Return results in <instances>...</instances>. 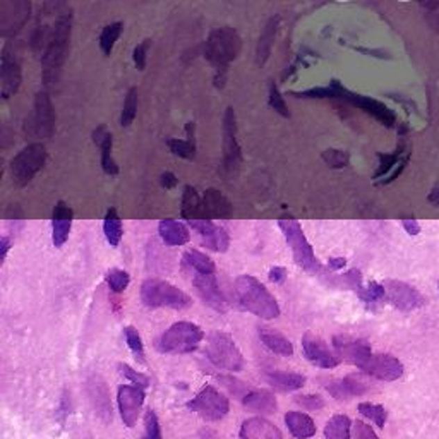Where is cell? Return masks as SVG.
<instances>
[{"label": "cell", "instance_id": "obj_28", "mask_svg": "<svg viewBox=\"0 0 439 439\" xmlns=\"http://www.w3.org/2000/svg\"><path fill=\"white\" fill-rule=\"evenodd\" d=\"M259 340H261V343L266 349L272 350L276 356H294V345H292V342L283 335V333L278 331V329L268 326L259 328Z\"/></svg>", "mask_w": 439, "mask_h": 439}, {"label": "cell", "instance_id": "obj_16", "mask_svg": "<svg viewBox=\"0 0 439 439\" xmlns=\"http://www.w3.org/2000/svg\"><path fill=\"white\" fill-rule=\"evenodd\" d=\"M117 404H119V412L124 426L133 429L139 419L142 404H144V391L139 386L124 384L117 391Z\"/></svg>", "mask_w": 439, "mask_h": 439}, {"label": "cell", "instance_id": "obj_29", "mask_svg": "<svg viewBox=\"0 0 439 439\" xmlns=\"http://www.w3.org/2000/svg\"><path fill=\"white\" fill-rule=\"evenodd\" d=\"M285 424L294 438L309 439L316 436V424L307 413L292 411L285 413Z\"/></svg>", "mask_w": 439, "mask_h": 439}, {"label": "cell", "instance_id": "obj_15", "mask_svg": "<svg viewBox=\"0 0 439 439\" xmlns=\"http://www.w3.org/2000/svg\"><path fill=\"white\" fill-rule=\"evenodd\" d=\"M333 347H335L336 354L342 361L349 362V364L357 365L358 369H364V365L367 364L369 358L372 357L371 347L364 340L354 338L349 335H336L333 338Z\"/></svg>", "mask_w": 439, "mask_h": 439}, {"label": "cell", "instance_id": "obj_3", "mask_svg": "<svg viewBox=\"0 0 439 439\" xmlns=\"http://www.w3.org/2000/svg\"><path fill=\"white\" fill-rule=\"evenodd\" d=\"M237 301L244 309L261 320H276L280 316V306L276 299L258 278L251 274H242L235 280Z\"/></svg>", "mask_w": 439, "mask_h": 439}, {"label": "cell", "instance_id": "obj_37", "mask_svg": "<svg viewBox=\"0 0 439 439\" xmlns=\"http://www.w3.org/2000/svg\"><path fill=\"white\" fill-rule=\"evenodd\" d=\"M124 31V24L122 23H112V24H107L103 29H101V35H100V49L101 52H103L105 55L112 53L113 47H115L117 40L120 38V35H122Z\"/></svg>", "mask_w": 439, "mask_h": 439}, {"label": "cell", "instance_id": "obj_45", "mask_svg": "<svg viewBox=\"0 0 439 439\" xmlns=\"http://www.w3.org/2000/svg\"><path fill=\"white\" fill-rule=\"evenodd\" d=\"M119 371H120V374L124 376V378L129 379L131 383H134V384H136V386L142 388V390L149 386V378H148V376L142 374V372L136 371V369H133L129 364H119Z\"/></svg>", "mask_w": 439, "mask_h": 439}, {"label": "cell", "instance_id": "obj_21", "mask_svg": "<svg viewBox=\"0 0 439 439\" xmlns=\"http://www.w3.org/2000/svg\"><path fill=\"white\" fill-rule=\"evenodd\" d=\"M88 395H90V400L98 417L103 419L105 422H110L112 420V404H110V391L107 383L100 376H91L88 379Z\"/></svg>", "mask_w": 439, "mask_h": 439}, {"label": "cell", "instance_id": "obj_11", "mask_svg": "<svg viewBox=\"0 0 439 439\" xmlns=\"http://www.w3.org/2000/svg\"><path fill=\"white\" fill-rule=\"evenodd\" d=\"M23 83V65H21V55L16 47L6 45L2 50V60H0V93L3 100L19 91Z\"/></svg>", "mask_w": 439, "mask_h": 439}, {"label": "cell", "instance_id": "obj_33", "mask_svg": "<svg viewBox=\"0 0 439 439\" xmlns=\"http://www.w3.org/2000/svg\"><path fill=\"white\" fill-rule=\"evenodd\" d=\"M182 218L188 220L189 223L194 222V220H201L204 218L203 213V197H199V194L191 185L184 189V194H182V208H181Z\"/></svg>", "mask_w": 439, "mask_h": 439}, {"label": "cell", "instance_id": "obj_4", "mask_svg": "<svg viewBox=\"0 0 439 439\" xmlns=\"http://www.w3.org/2000/svg\"><path fill=\"white\" fill-rule=\"evenodd\" d=\"M141 302L146 307H168V309L182 310L192 306V299L185 292L172 285L170 281L160 278H148L141 285Z\"/></svg>", "mask_w": 439, "mask_h": 439}, {"label": "cell", "instance_id": "obj_46", "mask_svg": "<svg viewBox=\"0 0 439 439\" xmlns=\"http://www.w3.org/2000/svg\"><path fill=\"white\" fill-rule=\"evenodd\" d=\"M295 404L306 411H321L324 407V400L320 395H299L295 397Z\"/></svg>", "mask_w": 439, "mask_h": 439}, {"label": "cell", "instance_id": "obj_9", "mask_svg": "<svg viewBox=\"0 0 439 439\" xmlns=\"http://www.w3.org/2000/svg\"><path fill=\"white\" fill-rule=\"evenodd\" d=\"M55 131V108L47 91L36 93L31 113L24 120V133L29 138L49 139Z\"/></svg>", "mask_w": 439, "mask_h": 439}, {"label": "cell", "instance_id": "obj_18", "mask_svg": "<svg viewBox=\"0 0 439 439\" xmlns=\"http://www.w3.org/2000/svg\"><path fill=\"white\" fill-rule=\"evenodd\" d=\"M194 230L197 232V235L201 237L203 244L206 246L210 251L215 252H226L230 246V237L226 233V230L223 226L217 225L213 220L208 218H201V220H194V222L189 223Z\"/></svg>", "mask_w": 439, "mask_h": 439}, {"label": "cell", "instance_id": "obj_6", "mask_svg": "<svg viewBox=\"0 0 439 439\" xmlns=\"http://www.w3.org/2000/svg\"><path fill=\"white\" fill-rule=\"evenodd\" d=\"M280 229L283 232L288 247L292 249L295 265L310 274L323 273V268H321L320 261H317L316 254H314L313 246H310L309 240L304 235L301 223L294 218H283L280 220Z\"/></svg>", "mask_w": 439, "mask_h": 439}, {"label": "cell", "instance_id": "obj_1", "mask_svg": "<svg viewBox=\"0 0 439 439\" xmlns=\"http://www.w3.org/2000/svg\"><path fill=\"white\" fill-rule=\"evenodd\" d=\"M242 50V38L230 26L215 28L204 43V57L215 69V86L223 88L230 64Z\"/></svg>", "mask_w": 439, "mask_h": 439}, {"label": "cell", "instance_id": "obj_50", "mask_svg": "<svg viewBox=\"0 0 439 439\" xmlns=\"http://www.w3.org/2000/svg\"><path fill=\"white\" fill-rule=\"evenodd\" d=\"M160 184H162V188L165 189H174L177 188L179 179L175 177V174H172V172H165V174L160 175Z\"/></svg>", "mask_w": 439, "mask_h": 439}, {"label": "cell", "instance_id": "obj_8", "mask_svg": "<svg viewBox=\"0 0 439 439\" xmlns=\"http://www.w3.org/2000/svg\"><path fill=\"white\" fill-rule=\"evenodd\" d=\"M47 162V149L42 142H33V144L24 146L13 160H10L9 172L13 182L17 188H24L38 172L45 167Z\"/></svg>", "mask_w": 439, "mask_h": 439}, {"label": "cell", "instance_id": "obj_41", "mask_svg": "<svg viewBox=\"0 0 439 439\" xmlns=\"http://www.w3.org/2000/svg\"><path fill=\"white\" fill-rule=\"evenodd\" d=\"M358 412L362 413L364 417L371 419L379 429H383L384 424H386L388 419V412L384 411L383 405H376V404H369V401H362L358 404Z\"/></svg>", "mask_w": 439, "mask_h": 439}, {"label": "cell", "instance_id": "obj_35", "mask_svg": "<svg viewBox=\"0 0 439 439\" xmlns=\"http://www.w3.org/2000/svg\"><path fill=\"white\" fill-rule=\"evenodd\" d=\"M103 233H105V239L112 247H117L122 240V220H120L119 213H117L115 208H110L105 215L103 220Z\"/></svg>", "mask_w": 439, "mask_h": 439}, {"label": "cell", "instance_id": "obj_52", "mask_svg": "<svg viewBox=\"0 0 439 439\" xmlns=\"http://www.w3.org/2000/svg\"><path fill=\"white\" fill-rule=\"evenodd\" d=\"M9 247H10V239L7 235H3L2 237V240H0V259H2V261H6V258H7V252H9Z\"/></svg>", "mask_w": 439, "mask_h": 439}, {"label": "cell", "instance_id": "obj_54", "mask_svg": "<svg viewBox=\"0 0 439 439\" xmlns=\"http://www.w3.org/2000/svg\"><path fill=\"white\" fill-rule=\"evenodd\" d=\"M405 225H407V229L411 230L412 233H415V225H413V223H405Z\"/></svg>", "mask_w": 439, "mask_h": 439}, {"label": "cell", "instance_id": "obj_42", "mask_svg": "<svg viewBox=\"0 0 439 439\" xmlns=\"http://www.w3.org/2000/svg\"><path fill=\"white\" fill-rule=\"evenodd\" d=\"M129 281H131L129 273L124 272V270L113 268L107 273V283L113 294H122V292L129 287Z\"/></svg>", "mask_w": 439, "mask_h": 439}, {"label": "cell", "instance_id": "obj_27", "mask_svg": "<svg viewBox=\"0 0 439 439\" xmlns=\"http://www.w3.org/2000/svg\"><path fill=\"white\" fill-rule=\"evenodd\" d=\"M204 218H229L232 215V204L218 189H208L203 196Z\"/></svg>", "mask_w": 439, "mask_h": 439}, {"label": "cell", "instance_id": "obj_40", "mask_svg": "<svg viewBox=\"0 0 439 439\" xmlns=\"http://www.w3.org/2000/svg\"><path fill=\"white\" fill-rule=\"evenodd\" d=\"M124 336H126V343L131 349V352L134 354L136 361L144 364L146 362V354H144V345H142L141 335L138 333V329L134 326H126L124 328Z\"/></svg>", "mask_w": 439, "mask_h": 439}, {"label": "cell", "instance_id": "obj_39", "mask_svg": "<svg viewBox=\"0 0 439 439\" xmlns=\"http://www.w3.org/2000/svg\"><path fill=\"white\" fill-rule=\"evenodd\" d=\"M100 149H101V168L107 175H117L119 174V165L115 163L112 155L113 149V138L112 134H107L103 141L100 142Z\"/></svg>", "mask_w": 439, "mask_h": 439}, {"label": "cell", "instance_id": "obj_48", "mask_svg": "<svg viewBox=\"0 0 439 439\" xmlns=\"http://www.w3.org/2000/svg\"><path fill=\"white\" fill-rule=\"evenodd\" d=\"M323 160L329 165V167L340 168V167H345L347 155H343V153L338 151V149H326V151L323 153Z\"/></svg>", "mask_w": 439, "mask_h": 439}, {"label": "cell", "instance_id": "obj_17", "mask_svg": "<svg viewBox=\"0 0 439 439\" xmlns=\"http://www.w3.org/2000/svg\"><path fill=\"white\" fill-rule=\"evenodd\" d=\"M302 350H304V356H306L307 361H309L310 364L316 365V367L335 369L336 365L342 362V358L338 357V354L331 352V350H329V347L323 342V340L317 338V336H314V335H310V333L304 335Z\"/></svg>", "mask_w": 439, "mask_h": 439}, {"label": "cell", "instance_id": "obj_38", "mask_svg": "<svg viewBox=\"0 0 439 439\" xmlns=\"http://www.w3.org/2000/svg\"><path fill=\"white\" fill-rule=\"evenodd\" d=\"M138 115V90L136 88H131L126 94V100H124L122 113H120V126L129 127L134 122Z\"/></svg>", "mask_w": 439, "mask_h": 439}, {"label": "cell", "instance_id": "obj_26", "mask_svg": "<svg viewBox=\"0 0 439 439\" xmlns=\"http://www.w3.org/2000/svg\"><path fill=\"white\" fill-rule=\"evenodd\" d=\"M158 233L167 246L179 247L185 246L191 240V232L182 222L174 218H165L158 223Z\"/></svg>", "mask_w": 439, "mask_h": 439}, {"label": "cell", "instance_id": "obj_44", "mask_svg": "<svg viewBox=\"0 0 439 439\" xmlns=\"http://www.w3.org/2000/svg\"><path fill=\"white\" fill-rule=\"evenodd\" d=\"M270 107H272L274 112L280 113L281 117H290V110H288L287 103H285L283 97H281L280 90H278V86L274 83L270 84Z\"/></svg>", "mask_w": 439, "mask_h": 439}, {"label": "cell", "instance_id": "obj_5", "mask_svg": "<svg viewBox=\"0 0 439 439\" xmlns=\"http://www.w3.org/2000/svg\"><path fill=\"white\" fill-rule=\"evenodd\" d=\"M204 340V331L197 324L189 321L172 324L156 340V349L162 354H191L199 349Z\"/></svg>", "mask_w": 439, "mask_h": 439}, {"label": "cell", "instance_id": "obj_13", "mask_svg": "<svg viewBox=\"0 0 439 439\" xmlns=\"http://www.w3.org/2000/svg\"><path fill=\"white\" fill-rule=\"evenodd\" d=\"M31 16V0H0V33L16 36Z\"/></svg>", "mask_w": 439, "mask_h": 439}, {"label": "cell", "instance_id": "obj_25", "mask_svg": "<svg viewBox=\"0 0 439 439\" xmlns=\"http://www.w3.org/2000/svg\"><path fill=\"white\" fill-rule=\"evenodd\" d=\"M240 436L242 439H283L281 431L263 417H252V419L244 420L242 427H240Z\"/></svg>", "mask_w": 439, "mask_h": 439}, {"label": "cell", "instance_id": "obj_34", "mask_svg": "<svg viewBox=\"0 0 439 439\" xmlns=\"http://www.w3.org/2000/svg\"><path fill=\"white\" fill-rule=\"evenodd\" d=\"M278 23H280V17H272L266 24L265 29H263L261 36H259V43H258V50H256V57H258V64L263 65L268 57L272 55V49L274 43V36H276L278 31Z\"/></svg>", "mask_w": 439, "mask_h": 439}, {"label": "cell", "instance_id": "obj_2", "mask_svg": "<svg viewBox=\"0 0 439 439\" xmlns=\"http://www.w3.org/2000/svg\"><path fill=\"white\" fill-rule=\"evenodd\" d=\"M71 35L72 14L71 10H64V13H60L55 17L49 43H47L45 52L42 55L43 79H45L47 84L57 81L58 72H60L65 60H67L69 50H71Z\"/></svg>", "mask_w": 439, "mask_h": 439}, {"label": "cell", "instance_id": "obj_49", "mask_svg": "<svg viewBox=\"0 0 439 439\" xmlns=\"http://www.w3.org/2000/svg\"><path fill=\"white\" fill-rule=\"evenodd\" d=\"M354 438L356 439H379L378 436H376L374 431H372V427L367 426L365 422H362V420H357V422L354 424Z\"/></svg>", "mask_w": 439, "mask_h": 439}, {"label": "cell", "instance_id": "obj_47", "mask_svg": "<svg viewBox=\"0 0 439 439\" xmlns=\"http://www.w3.org/2000/svg\"><path fill=\"white\" fill-rule=\"evenodd\" d=\"M149 47H151V40H144V42L139 43L136 49H134L133 60H134V65H136L138 71H144V69H146V62H148Z\"/></svg>", "mask_w": 439, "mask_h": 439}, {"label": "cell", "instance_id": "obj_31", "mask_svg": "<svg viewBox=\"0 0 439 439\" xmlns=\"http://www.w3.org/2000/svg\"><path fill=\"white\" fill-rule=\"evenodd\" d=\"M266 383L278 391L290 393L297 391L306 384V376L299 372H285V371H272L266 374Z\"/></svg>", "mask_w": 439, "mask_h": 439}, {"label": "cell", "instance_id": "obj_12", "mask_svg": "<svg viewBox=\"0 0 439 439\" xmlns=\"http://www.w3.org/2000/svg\"><path fill=\"white\" fill-rule=\"evenodd\" d=\"M223 172L232 175L242 163V149L237 141V117L232 107L226 108L223 115Z\"/></svg>", "mask_w": 439, "mask_h": 439}, {"label": "cell", "instance_id": "obj_30", "mask_svg": "<svg viewBox=\"0 0 439 439\" xmlns=\"http://www.w3.org/2000/svg\"><path fill=\"white\" fill-rule=\"evenodd\" d=\"M185 136L188 139H167V146L179 158L194 160L196 158V126H194V122L185 124Z\"/></svg>", "mask_w": 439, "mask_h": 439}, {"label": "cell", "instance_id": "obj_24", "mask_svg": "<svg viewBox=\"0 0 439 439\" xmlns=\"http://www.w3.org/2000/svg\"><path fill=\"white\" fill-rule=\"evenodd\" d=\"M240 401L247 411L263 413V415H270L278 411V401L274 395L268 390H261V388H249Z\"/></svg>", "mask_w": 439, "mask_h": 439}, {"label": "cell", "instance_id": "obj_36", "mask_svg": "<svg viewBox=\"0 0 439 439\" xmlns=\"http://www.w3.org/2000/svg\"><path fill=\"white\" fill-rule=\"evenodd\" d=\"M352 422L347 415H333L324 427V439H350Z\"/></svg>", "mask_w": 439, "mask_h": 439}, {"label": "cell", "instance_id": "obj_10", "mask_svg": "<svg viewBox=\"0 0 439 439\" xmlns=\"http://www.w3.org/2000/svg\"><path fill=\"white\" fill-rule=\"evenodd\" d=\"M185 407L191 412H196L199 417H203L204 420L217 422V420H222L223 417H226V413L230 411V401L215 386H204L192 400L188 401Z\"/></svg>", "mask_w": 439, "mask_h": 439}, {"label": "cell", "instance_id": "obj_23", "mask_svg": "<svg viewBox=\"0 0 439 439\" xmlns=\"http://www.w3.org/2000/svg\"><path fill=\"white\" fill-rule=\"evenodd\" d=\"M326 390L335 400L343 401L352 397H362L364 393H367L369 384L361 376H347L343 379H336V381L328 383Z\"/></svg>", "mask_w": 439, "mask_h": 439}, {"label": "cell", "instance_id": "obj_22", "mask_svg": "<svg viewBox=\"0 0 439 439\" xmlns=\"http://www.w3.org/2000/svg\"><path fill=\"white\" fill-rule=\"evenodd\" d=\"M384 288H386L388 299L400 310H412L422 304V297H420L419 292L408 287V285L401 283V281H388Z\"/></svg>", "mask_w": 439, "mask_h": 439}, {"label": "cell", "instance_id": "obj_53", "mask_svg": "<svg viewBox=\"0 0 439 439\" xmlns=\"http://www.w3.org/2000/svg\"><path fill=\"white\" fill-rule=\"evenodd\" d=\"M328 265H329V268L335 270V272H336V270H342L343 266L347 265V259L345 258H331V259H329Z\"/></svg>", "mask_w": 439, "mask_h": 439}, {"label": "cell", "instance_id": "obj_14", "mask_svg": "<svg viewBox=\"0 0 439 439\" xmlns=\"http://www.w3.org/2000/svg\"><path fill=\"white\" fill-rule=\"evenodd\" d=\"M191 274V281L196 288L197 295L201 297V301L206 304L208 307H211L217 313H226L229 309V304H226L225 295L220 290V285L217 280V273L204 274V273H194L188 272Z\"/></svg>", "mask_w": 439, "mask_h": 439}, {"label": "cell", "instance_id": "obj_7", "mask_svg": "<svg viewBox=\"0 0 439 439\" xmlns=\"http://www.w3.org/2000/svg\"><path fill=\"white\" fill-rule=\"evenodd\" d=\"M206 357L215 367L223 371L239 372L244 369V356L235 340L222 331H213L206 340Z\"/></svg>", "mask_w": 439, "mask_h": 439}, {"label": "cell", "instance_id": "obj_19", "mask_svg": "<svg viewBox=\"0 0 439 439\" xmlns=\"http://www.w3.org/2000/svg\"><path fill=\"white\" fill-rule=\"evenodd\" d=\"M362 371L372 378L381 379V381H397L404 374V365L398 358L386 356V354H378V356L372 354Z\"/></svg>", "mask_w": 439, "mask_h": 439}, {"label": "cell", "instance_id": "obj_32", "mask_svg": "<svg viewBox=\"0 0 439 439\" xmlns=\"http://www.w3.org/2000/svg\"><path fill=\"white\" fill-rule=\"evenodd\" d=\"M182 263H184V268L188 272L204 274L217 273V266H215L213 259L204 254V252L197 251V249H189L184 254V258H182Z\"/></svg>", "mask_w": 439, "mask_h": 439}, {"label": "cell", "instance_id": "obj_20", "mask_svg": "<svg viewBox=\"0 0 439 439\" xmlns=\"http://www.w3.org/2000/svg\"><path fill=\"white\" fill-rule=\"evenodd\" d=\"M72 208L65 204L64 201H58L53 208L52 215V242L57 249H60L67 242L69 233L72 229Z\"/></svg>", "mask_w": 439, "mask_h": 439}, {"label": "cell", "instance_id": "obj_51", "mask_svg": "<svg viewBox=\"0 0 439 439\" xmlns=\"http://www.w3.org/2000/svg\"><path fill=\"white\" fill-rule=\"evenodd\" d=\"M268 276L273 283H283L285 278H287V270L283 266H274V268L270 270Z\"/></svg>", "mask_w": 439, "mask_h": 439}, {"label": "cell", "instance_id": "obj_43", "mask_svg": "<svg viewBox=\"0 0 439 439\" xmlns=\"http://www.w3.org/2000/svg\"><path fill=\"white\" fill-rule=\"evenodd\" d=\"M142 439H162V427H160L158 415L151 408H148L144 413V434H142Z\"/></svg>", "mask_w": 439, "mask_h": 439}]
</instances>
